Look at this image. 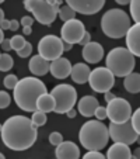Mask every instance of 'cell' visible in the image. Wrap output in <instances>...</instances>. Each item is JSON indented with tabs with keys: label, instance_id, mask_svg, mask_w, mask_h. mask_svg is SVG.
Listing matches in <instances>:
<instances>
[{
	"label": "cell",
	"instance_id": "6da1fadb",
	"mask_svg": "<svg viewBox=\"0 0 140 159\" xmlns=\"http://www.w3.org/2000/svg\"><path fill=\"white\" fill-rule=\"evenodd\" d=\"M2 139L7 148L13 151H25L36 141L38 131L32 125L31 118L25 116H13L2 124Z\"/></svg>",
	"mask_w": 140,
	"mask_h": 159
},
{
	"label": "cell",
	"instance_id": "7a4b0ae2",
	"mask_svg": "<svg viewBox=\"0 0 140 159\" xmlns=\"http://www.w3.org/2000/svg\"><path fill=\"white\" fill-rule=\"evenodd\" d=\"M14 102L24 111H36V100L39 96L48 93L42 80L34 76H27L18 80L14 89Z\"/></svg>",
	"mask_w": 140,
	"mask_h": 159
},
{
	"label": "cell",
	"instance_id": "3957f363",
	"mask_svg": "<svg viewBox=\"0 0 140 159\" xmlns=\"http://www.w3.org/2000/svg\"><path fill=\"white\" fill-rule=\"evenodd\" d=\"M78 139L87 151H101L102 148L107 147L109 139L108 127L98 120L87 121L81 125Z\"/></svg>",
	"mask_w": 140,
	"mask_h": 159
},
{
	"label": "cell",
	"instance_id": "277c9868",
	"mask_svg": "<svg viewBox=\"0 0 140 159\" xmlns=\"http://www.w3.org/2000/svg\"><path fill=\"white\" fill-rule=\"evenodd\" d=\"M130 25V17L122 9H109L101 18V28L109 38L125 37Z\"/></svg>",
	"mask_w": 140,
	"mask_h": 159
},
{
	"label": "cell",
	"instance_id": "5b68a950",
	"mask_svg": "<svg viewBox=\"0 0 140 159\" xmlns=\"http://www.w3.org/2000/svg\"><path fill=\"white\" fill-rule=\"evenodd\" d=\"M107 68L113 76L118 78H125L129 73L133 72L136 61L134 57L123 47H116V48L111 49L107 55Z\"/></svg>",
	"mask_w": 140,
	"mask_h": 159
},
{
	"label": "cell",
	"instance_id": "8992f818",
	"mask_svg": "<svg viewBox=\"0 0 140 159\" xmlns=\"http://www.w3.org/2000/svg\"><path fill=\"white\" fill-rule=\"evenodd\" d=\"M63 4V2L56 0H25L24 7L34 14L36 21H39L44 25H51L57 17L59 7Z\"/></svg>",
	"mask_w": 140,
	"mask_h": 159
},
{
	"label": "cell",
	"instance_id": "52a82bcc",
	"mask_svg": "<svg viewBox=\"0 0 140 159\" xmlns=\"http://www.w3.org/2000/svg\"><path fill=\"white\" fill-rule=\"evenodd\" d=\"M55 100V113L57 114H66L69 110L74 108L76 102H77V90L72 84H57L52 89L51 93Z\"/></svg>",
	"mask_w": 140,
	"mask_h": 159
},
{
	"label": "cell",
	"instance_id": "ba28073f",
	"mask_svg": "<svg viewBox=\"0 0 140 159\" xmlns=\"http://www.w3.org/2000/svg\"><path fill=\"white\" fill-rule=\"evenodd\" d=\"M63 54V41L59 37L49 34L39 39L38 42V55L44 58L45 61L52 62V61L60 58Z\"/></svg>",
	"mask_w": 140,
	"mask_h": 159
},
{
	"label": "cell",
	"instance_id": "9c48e42d",
	"mask_svg": "<svg viewBox=\"0 0 140 159\" xmlns=\"http://www.w3.org/2000/svg\"><path fill=\"white\" fill-rule=\"evenodd\" d=\"M105 110H107V118H109V121L113 124H123L130 120L132 107L126 99L115 97L108 103Z\"/></svg>",
	"mask_w": 140,
	"mask_h": 159
},
{
	"label": "cell",
	"instance_id": "30bf717a",
	"mask_svg": "<svg viewBox=\"0 0 140 159\" xmlns=\"http://www.w3.org/2000/svg\"><path fill=\"white\" fill-rule=\"evenodd\" d=\"M88 83L95 93H107L115 84V76L105 66H100L90 72Z\"/></svg>",
	"mask_w": 140,
	"mask_h": 159
},
{
	"label": "cell",
	"instance_id": "8fae6325",
	"mask_svg": "<svg viewBox=\"0 0 140 159\" xmlns=\"http://www.w3.org/2000/svg\"><path fill=\"white\" fill-rule=\"evenodd\" d=\"M108 134H109V138L113 142H119V144L125 145H132L139 139V134L133 129L130 120L123 124L111 123L108 127Z\"/></svg>",
	"mask_w": 140,
	"mask_h": 159
},
{
	"label": "cell",
	"instance_id": "7c38bea8",
	"mask_svg": "<svg viewBox=\"0 0 140 159\" xmlns=\"http://www.w3.org/2000/svg\"><path fill=\"white\" fill-rule=\"evenodd\" d=\"M84 34H86V27H84L83 21L77 20V18L66 21L60 28V39L70 45L78 44Z\"/></svg>",
	"mask_w": 140,
	"mask_h": 159
},
{
	"label": "cell",
	"instance_id": "4fadbf2b",
	"mask_svg": "<svg viewBox=\"0 0 140 159\" xmlns=\"http://www.w3.org/2000/svg\"><path fill=\"white\" fill-rule=\"evenodd\" d=\"M67 4L70 9H73L76 13L86 16H91L98 13L104 7V0H67Z\"/></svg>",
	"mask_w": 140,
	"mask_h": 159
},
{
	"label": "cell",
	"instance_id": "5bb4252c",
	"mask_svg": "<svg viewBox=\"0 0 140 159\" xmlns=\"http://www.w3.org/2000/svg\"><path fill=\"white\" fill-rule=\"evenodd\" d=\"M81 55H83V59L87 63H98L104 58V48H102L101 44L91 41L83 47Z\"/></svg>",
	"mask_w": 140,
	"mask_h": 159
},
{
	"label": "cell",
	"instance_id": "9a60e30c",
	"mask_svg": "<svg viewBox=\"0 0 140 159\" xmlns=\"http://www.w3.org/2000/svg\"><path fill=\"white\" fill-rule=\"evenodd\" d=\"M70 70H72V63L67 58H57V59L52 61L49 65V72L52 76L56 79H66L70 76Z\"/></svg>",
	"mask_w": 140,
	"mask_h": 159
},
{
	"label": "cell",
	"instance_id": "2e32d148",
	"mask_svg": "<svg viewBox=\"0 0 140 159\" xmlns=\"http://www.w3.org/2000/svg\"><path fill=\"white\" fill-rule=\"evenodd\" d=\"M126 47L128 51L130 52L133 57H139L140 55V25L133 24L126 33Z\"/></svg>",
	"mask_w": 140,
	"mask_h": 159
},
{
	"label": "cell",
	"instance_id": "e0dca14e",
	"mask_svg": "<svg viewBox=\"0 0 140 159\" xmlns=\"http://www.w3.org/2000/svg\"><path fill=\"white\" fill-rule=\"evenodd\" d=\"M56 159H78L80 158V148L73 141H63L55 149Z\"/></svg>",
	"mask_w": 140,
	"mask_h": 159
},
{
	"label": "cell",
	"instance_id": "ac0fdd59",
	"mask_svg": "<svg viewBox=\"0 0 140 159\" xmlns=\"http://www.w3.org/2000/svg\"><path fill=\"white\" fill-rule=\"evenodd\" d=\"M98 106H100L98 100L94 96H84L78 100L77 108L81 116H84V117H92V116H94V111H95V108L98 107Z\"/></svg>",
	"mask_w": 140,
	"mask_h": 159
},
{
	"label": "cell",
	"instance_id": "d6986e66",
	"mask_svg": "<svg viewBox=\"0 0 140 159\" xmlns=\"http://www.w3.org/2000/svg\"><path fill=\"white\" fill-rule=\"evenodd\" d=\"M130 156H132V151L129 148V145L115 142L113 145H111L108 148V152L105 158L107 159H130Z\"/></svg>",
	"mask_w": 140,
	"mask_h": 159
},
{
	"label": "cell",
	"instance_id": "ffe728a7",
	"mask_svg": "<svg viewBox=\"0 0 140 159\" xmlns=\"http://www.w3.org/2000/svg\"><path fill=\"white\" fill-rule=\"evenodd\" d=\"M90 72H91V69L88 68L87 63H76V65H72L70 76H72L73 82H76L78 84H83L86 82H88Z\"/></svg>",
	"mask_w": 140,
	"mask_h": 159
},
{
	"label": "cell",
	"instance_id": "44dd1931",
	"mask_svg": "<svg viewBox=\"0 0 140 159\" xmlns=\"http://www.w3.org/2000/svg\"><path fill=\"white\" fill-rule=\"evenodd\" d=\"M49 65H51V62L45 61L39 55H35L30 59L28 68H30L31 73H34L35 76H45L49 72Z\"/></svg>",
	"mask_w": 140,
	"mask_h": 159
},
{
	"label": "cell",
	"instance_id": "7402d4cb",
	"mask_svg": "<svg viewBox=\"0 0 140 159\" xmlns=\"http://www.w3.org/2000/svg\"><path fill=\"white\" fill-rule=\"evenodd\" d=\"M36 110L42 111V113H51L55 110V100L49 93H45L38 97L36 100Z\"/></svg>",
	"mask_w": 140,
	"mask_h": 159
},
{
	"label": "cell",
	"instance_id": "603a6c76",
	"mask_svg": "<svg viewBox=\"0 0 140 159\" xmlns=\"http://www.w3.org/2000/svg\"><path fill=\"white\" fill-rule=\"evenodd\" d=\"M123 86L129 93H139L140 92V75L137 72H132L125 76Z\"/></svg>",
	"mask_w": 140,
	"mask_h": 159
},
{
	"label": "cell",
	"instance_id": "cb8c5ba5",
	"mask_svg": "<svg viewBox=\"0 0 140 159\" xmlns=\"http://www.w3.org/2000/svg\"><path fill=\"white\" fill-rule=\"evenodd\" d=\"M57 16L60 17V20H62L63 23H66V21L74 20V18H76V11L73 9H70L67 4H62V6L59 7Z\"/></svg>",
	"mask_w": 140,
	"mask_h": 159
},
{
	"label": "cell",
	"instance_id": "d4e9b609",
	"mask_svg": "<svg viewBox=\"0 0 140 159\" xmlns=\"http://www.w3.org/2000/svg\"><path fill=\"white\" fill-rule=\"evenodd\" d=\"M46 121H48V118H46V114H45V113H42V111H39V110H36V111H34L32 113L31 123H32V125L35 127V128L45 125Z\"/></svg>",
	"mask_w": 140,
	"mask_h": 159
},
{
	"label": "cell",
	"instance_id": "484cf974",
	"mask_svg": "<svg viewBox=\"0 0 140 159\" xmlns=\"http://www.w3.org/2000/svg\"><path fill=\"white\" fill-rule=\"evenodd\" d=\"M14 66V61L9 54H2L0 55V70L2 72H7Z\"/></svg>",
	"mask_w": 140,
	"mask_h": 159
},
{
	"label": "cell",
	"instance_id": "4316f807",
	"mask_svg": "<svg viewBox=\"0 0 140 159\" xmlns=\"http://www.w3.org/2000/svg\"><path fill=\"white\" fill-rule=\"evenodd\" d=\"M129 9H130V16L133 18L134 24H139V17H140V2L139 0H133L130 4H129Z\"/></svg>",
	"mask_w": 140,
	"mask_h": 159
},
{
	"label": "cell",
	"instance_id": "83f0119b",
	"mask_svg": "<svg viewBox=\"0 0 140 159\" xmlns=\"http://www.w3.org/2000/svg\"><path fill=\"white\" fill-rule=\"evenodd\" d=\"M25 38L23 35H14L11 39H10V47H11V49H14L15 52L20 51L23 47L25 45Z\"/></svg>",
	"mask_w": 140,
	"mask_h": 159
},
{
	"label": "cell",
	"instance_id": "f1b7e54d",
	"mask_svg": "<svg viewBox=\"0 0 140 159\" xmlns=\"http://www.w3.org/2000/svg\"><path fill=\"white\" fill-rule=\"evenodd\" d=\"M130 123H132L133 129L137 132V134H139V132H140V110H139V108H137L133 114L130 116Z\"/></svg>",
	"mask_w": 140,
	"mask_h": 159
},
{
	"label": "cell",
	"instance_id": "f546056e",
	"mask_svg": "<svg viewBox=\"0 0 140 159\" xmlns=\"http://www.w3.org/2000/svg\"><path fill=\"white\" fill-rule=\"evenodd\" d=\"M11 103V97L7 92H3V90H0V108H6L10 106Z\"/></svg>",
	"mask_w": 140,
	"mask_h": 159
},
{
	"label": "cell",
	"instance_id": "4dcf8cb0",
	"mask_svg": "<svg viewBox=\"0 0 140 159\" xmlns=\"http://www.w3.org/2000/svg\"><path fill=\"white\" fill-rule=\"evenodd\" d=\"M3 83H4V86H6L7 89H11L13 90L15 87V84L18 83V78L15 75H7L6 78H4Z\"/></svg>",
	"mask_w": 140,
	"mask_h": 159
},
{
	"label": "cell",
	"instance_id": "1f68e13d",
	"mask_svg": "<svg viewBox=\"0 0 140 159\" xmlns=\"http://www.w3.org/2000/svg\"><path fill=\"white\" fill-rule=\"evenodd\" d=\"M31 52H32V45H31V42H25L24 47H23L20 51H17V55L20 58H28L31 55Z\"/></svg>",
	"mask_w": 140,
	"mask_h": 159
},
{
	"label": "cell",
	"instance_id": "d6a6232c",
	"mask_svg": "<svg viewBox=\"0 0 140 159\" xmlns=\"http://www.w3.org/2000/svg\"><path fill=\"white\" fill-rule=\"evenodd\" d=\"M49 142H51L53 147H57L59 144H62V142H63L62 134H60V132H57V131L51 132V135H49Z\"/></svg>",
	"mask_w": 140,
	"mask_h": 159
},
{
	"label": "cell",
	"instance_id": "836d02e7",
	"mask_svg": "<svg viewBox=\"0 0 140 159\" xmlns=\"http://www.w3.org/2000/svg\"><path fill=\"white\" fill-rule=\"evenodd\" d=\"M83 159H107V158H105V155H102L100 151H88V152L83 156Z\"/></svg>",
	"mask_w": 140,
	"mask_h": 159
},
{
	"label": "cell",
	"instance_id": "e575fe53",
	"mask_svg": "<svg viewBox=\"0 0 140 159\" xmlns=\"http://www.w3.org/2000/svg\"><path fill=\"white\" fill-rule=\"evenodd\" d=\"M94 116L97 117V120H98V121L105 120V118H107V110H105V107L98 106V107L95 108V111H94Z\"/></svg>",
	"mask_w": 140,
	"mask_h": 159
},
{
	"label": "cell",
	"instance_id": "d590c367",
	"mask_svg": "<svg viewBox=\"0 0 140 159\" xmlns=\"http://www.w3.org/2000/svg\"><path fill=\"white\" fill-rule=\"evenodd\" d=\"M20 24L23 25V27H32V24H34V18L31 17V16H24V17L21 18Z\"/></svg>",
	"mask_w": 140,
	"mask_h": 159
},
{
	"label": "cell",
	"instance_id": "8d00e7d4",
	"mask_svg": "<svg viewBox=\"0 0 140 159\" xmlns=\"http://www.w3.org/2000/svg\"><path fill=\"white\" fill-rule=\"evenodd\" d=\"M88 42H91V35H90V33H87V31H86V34L83 35V38H81V41L78 42V44L84 47V45H87Z\"/></svg>",
	"mask_w": 140,
	"mask_h": 159
},
{
	"label": "cell",
	"instance_id": "74e56055",
	"mask_svg": "<svg viewBox=\"0 0 140 159\" xmlns=\"http://www.w3.org/2000/svg\"><path fill=\"white\" fill-rule=\"evenodd\" d=\"M18 28H20V21L18 20H10V30L17 31Z\"/></svg>",
	"mask_w": 140,
	"mask_h": 159
},
{
	"label": "cell",
	"instance_id": "f35d334b",
	"mask_svg": "<svg viewBox=\"0 0 140 159\" xmlns=\"http://www.w3.org/2000/svg\"><path fill=\"white\" fill-rule=\"evenodd\" d=\"M0 47H2L4 51H10V49H11V47H10V39H6V38H4L3 42L0 44Z\"/></svg>",
	"mask_w": 140,
	"mask_h": 159
},
{
	"label": "cell",
	"instance_id": "ab89813d",
	"mask_svg": "<svg viewBox=\"0 0 140 159\" xmlns=\"http://www.w3.org/2000/svg\"><path fill=\"white\" fill-rule=\"evenodd\" d=\"M0 28H2V30H10V20L4 18V20L0 23Z\"/></svg>",
	"mask_w": 140,
	"mask_h": 159
},
{
	"label": "cell",
	"instance_id": "60d3db41",
	"mask_svg": "<svg viewBox=\"0 0 140 159\" xmlns=\"http://www.w3.org/2000/svg\"><path fill=\"white\" fill-rule=\"evenodd\" d=\"M104 97H105V102H107V103H109L111 100H113L116 96H115V94H113V93H111V92H107V93H104Z\"/></svg>",
	"mask_w": 140,
	"mask_h": 159
},
{
	"label": "cell",
	"instance_id": "b9f144b4",
	"mask_svg": "<svg viewBox=\"0 0 140 159\" xmlns=\"http://www.w3.org/2000/svg\"><path fill=\"white\" fill-rule=\"evenodd\" d=\"M66 114H67V117H69V118H74L77 113H76V108H72V110H69L67 113H66Z\"/></svg>",
	"mask_w": 140,
	"mask_h": 159
},
{
	"label": "cell",
	"instance_id": "7bdbcfd3",
	"mask_svg": "<svg viewBox=\"0 0 140 159\" xmlns=\"http://www.w3.org/2000/svg\"><path fill=\"white\" fill-rule=\"evenodd\" d=\"M32 33V27H23V34L24 35H31Z\"/></svg>",
	"mask_w": 140,
	"mask_h": 159
},
{
	"label": "cell",
	"instance_id": "ee69618b",
	"mask_svg": "<svg viewBox=\"0 0 140 159\" xmlns=\"http://www.w3.org/2000/svg\"><path fill=\"white\" fill-rule=\"evenodd\" d=\"M72 47H73V45H70V44H66V42H63V51H70V49H72Z\"/></svg>",
	"mask_w": 140,
	"mask_h": 159
},
{
	"label": "cell",
	"instance_id": "f6af8a7d",
	"mask_svg": "<svg viewBox=\"0 0 140 159\" xmlns=\"http://www.w3.org/2000/svg\"><path fill=\"white\" fill-rule=\"evenodd\" d=\"M116 3H118V4H122V6H125V4H129V0H118Z\"/></svg>",
	"mask_w": 140,
	"mask_h": 159
},
{
	"label": "cell",
	"instance_id": "bcb514c9",
	"mask_svg": "<svg viewBox=\"0 0 140 159\" xmlns=\"http://www.w3.org/2000/svg\"><path fill=\"white\" fill-rule=\"evenodd\" d=\"M3 39H4V34H3V30L0 28V44L3 42Z\"/></svg>",
	"mask_w": 140,
	"mask_h": 159
},
{
	"label": "cell",
	"instance_id": "7dc6e473",
	"mask_svg": "<svg viewBox=\"0 0 140 159\" xmlns=\"http://www.w3.org/2000/svg\"><path fill=\"white\" fill-rule=\"evenodd\" d=\"M4 20V11L2 9H0V23H2V21Z\"/></svg>",
	"mask_w": 140,
	"mask_h": 159
},
{
	"label": "cell",
	"instance_id": "c3c4849f",
	"mask_svg": "<svg viewBox=\"0 0 140 159\" xmlns=\"http://www.w3.org/2000/svg\"><path fill=\"white\" fill-rule=\"evenodd\" d=\"M139 155H140V149H139V148H137V149H136V151H134L133 156H136V158H137V159H139Z\"/></svg>",
	"mask_w": 140,
	"mask_h": 159
},
{
	"label": "cell",
	"instance_id": "681fc988",
	"mask_svg": "<svg viewBox=\"0 0 140 159\" xmlns=\"http://www.w3.org/2000/svg\"><path fill=\"white\" fill-rule=\"evenodd\" d=\"M0 159H6V158H4V155H3L2 152H0Z\"/></svg>",
	"mask_w": 140,
	"mask_h": 159
},
{
	"label": "cell",
	"instance_id": "f907efd6",
	"mask_svg": "<svg viewBox=\"0 0 140 159\" xmlns=\"http://www.w3.org/2000/svg\"><path fill=\"white\" fill-rule=\"evenodd\" d=\"M130 159H137V158H136V156H133V155H132V156H130Z\"/></svg>",
	"mask_w": 140,
	"mask_h": 159
},
{
	"label": "cell",
	"instance_id": "816d5d0a",
	"mask_svg": "<svg viewBox=\"0 0 140 159\" xmlns=\"http://www.w3.org/2000/svg\"><path fill=\"white\" fill-rule=\"evenodd\" d=\"M0 131H2V124H0Z\"/></svg>",
	"mask_w": 140,
	"mask_h": 159
},
{
	"label": "cell",
	"instance_id": "f5cc1de1",
	"mask_svg": "<svg viewBox=\"0 0 140 159\" xmlns=\"http://www.w3.org/2000/svg\"><path fill=\"white\" fill-rule=\"evenodd\" d=\"M0 55H2V54H0Z\"/></svg>",
	"mask_w": 140,
	"mask_h": 159
}]
</instances>
